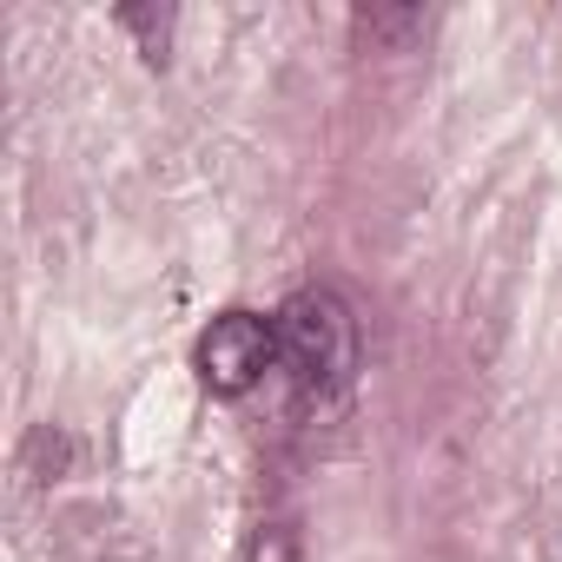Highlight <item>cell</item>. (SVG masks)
Instances as JSON below:
<instances>
[{
  "label": "cell",
  "instance_id": "obj_2",
  "mask_svg": "<svg viewBox=\"0 0 562 562\" xmlns=\"http://www.w3.org/2000/svg\"><path fill=\"white\" fill-rule=\"evenodd\" d=\"M192 364H199V384L212 397H245L278 364V325L258 318V312H225L199 331Z\"/></svg>",
  "mask_w": 562,
  "mask_h": 562
},
{
  "label": "cell",
  "instance_id": "obj_1",
  "mask_svg": "<svg viewBox=\"0 0 562 562\" xmlns=\"http://www.w3.org/2000/svg\"><path fill=\"white\" fill-rule=\"evenodd\" d=\"M278 364L305 404H331L358 378V318L338 292H299L278 305Z\"/></svg>",
  "mask_w": 562,
  "mask_h": 562
}]
</instances>
